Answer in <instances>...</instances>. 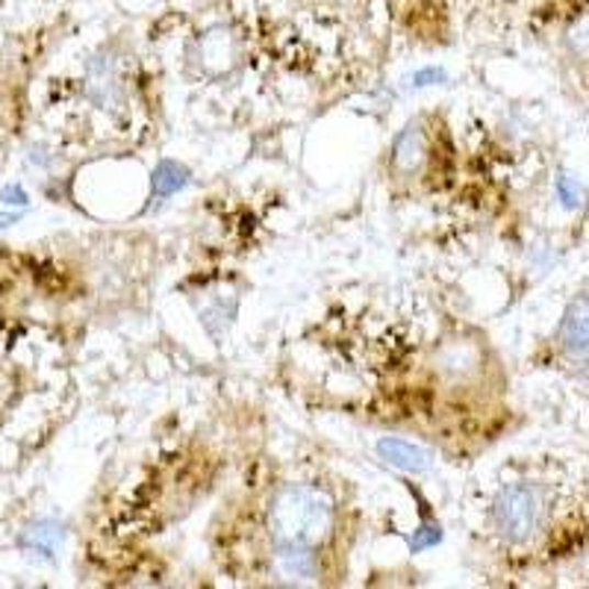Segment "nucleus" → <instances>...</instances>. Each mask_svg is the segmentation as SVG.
I'll return each instance as SVG.
<instances>
[{
    "label": "nucleus",
    "instance_id": "1",
    "mask_svg": "<svg viewBox=\"0 0 589 589\" xmlns=\"http://www.w3.org/2000/svg\"><path fill=\"white\" fill-rule=\"evenodd\" d=\"M333 527V501L322 489L284 487L268 507V536L277 554L310 552L327 540Z\"/></svg>",
    "mask_w": 589,
    "mask_h": 589
},
{
    "label": "nucleus",
    "instance_id": "2",
    "mask_svg": "<svg viewBox=\"0 0 589 589\" xmlns=\"http://www.w3.org/2000/svg\"><path fill=\"white\" fill-rule=\"evenodd\" d=\"M548 519V501L540 487L531 484H513L498 492L492 504V525L507 543H527L543 531Z\"/></svg>",
    "mask_w": 589,
    "mask_h": 589
},
{
    "label": "nucleus",
    "instance_id": "3",
    "mask_svg": "<svg viewBox=\"0 0 589 589\" xmlns=\"http://www.w3.org/2000/svg\"><path fill=\"white\" fill-rule=\"evenodd\" d=\"M560 342L571 366L578 368L584 378H589V294H580L566 310L560 327Z\"/></svg>",
    "mask_w": 589,
    "mask_h": 589
},
{
    "label": "nucleus",
    "instance_id": "4",
    "mask_svg": "<svg viewBox=\"0 0 589 589\" xmlns=\"http://www.w3.org/2000/svg\"><path fill=\"white\" fill-rule=\"evenodd\" d=\"M380 454L387 457L392 466H398V469H407V471H422L424 466H427V454L422 452V448H415V445H410V442H401V440H384L380 442Z\"/></svg>",
    "mask_w": 589,
    "mask_h": 589
},
{
    "label": "nucleus",
    "instance_id": "5",
    "mask_svg": "<svg viewBox=\"0 0 589 589\" xmlns=\"http://www.w3.org/2000/svg\"><path fill=\"white\" fill-rule=\"evenodd\" d=\"M396 154H398L396 163L401 168H404L407 163H410V166L419 163V157H422V130H415V127L407 130L404 136H401V142H398Z\"/></svg>",
    "mask_w": 589,
    "mask_h": 589
},
{
    "label": "nucleus",
    "instance_id": "6",
    "mask_svg": "<svg viewBox=\"0 0 589 589\" xmlns=\"http://www.w3.org/2000/svg\"><path fill=\"white\" fill-rule=\"evenodd\" d=\"M186 184V171L184 168H177L175 163H163L157 168V177H154V192L157 195H171L175 189Z\"/></svg>",
    "mask_w": 589,
    "mask_h": 589
},
{
    "label": "nucleus",
    "instance_id": "7",
    "mask_svg": "<svg viewBox=\"0 0 589 589\" xmlns=\"http://www.w3.org/2000/svg\"><path fill=\"white\" fill-rule=\"evenodd\" d=\"M56 540H59V531L54 525H36L27 531V545L38 552H51Z\"/></svg>",
    "mask_w": 589,
    "mask_h": 589
},
{
    "label": "nucleus",
    "instance_id": "8",
    "mask_svg": "<svg viewBox=\"0 0 589 589\" xmlns=\"http://www.w3.org/2000/svg\"><path fill=\"white\" fill-rule=\"evenodd\" d=\"M19 221V215H10V212H0V227H10V224H15Z\"/></svg>",
    "mask_w": 589,
    "mask_h": 589
}]
</instances>
